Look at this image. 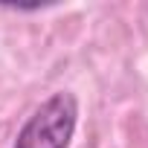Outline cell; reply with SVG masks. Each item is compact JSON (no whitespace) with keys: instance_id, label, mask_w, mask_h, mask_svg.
<instances>
[{"instance_id":"cell-1","label":"cell","mask_w":148,"mask_h":148,"mask_svg":"<svg viewBox=\"0 0 148 148\" xmlns=\"http://www.w3.org/2000/svg\"><path fill=\"white\" fill-rule=\"evenodd\" d=\"M79 122V102L73 93H52L21 128L15 148H67Z\"/></svg>"}]
</instances>
